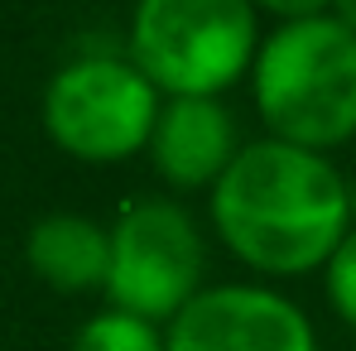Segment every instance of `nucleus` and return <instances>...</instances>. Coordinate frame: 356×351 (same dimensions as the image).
Segmentation results:
<instances>
[{
  "instance_id": "f257e3e1",
  "label": "nucleus",
  "mask_w": 356,
  "mask_h": 351,
  "mask_svg": "<svg viewBox=\"0 0 356 351\" xmlns=\"http://www.w3.org/2000/svg\"><path fill=\"white\" fill-rule=\"evenodd\" d=\"M352 193L323 154L284 140L245 145L212 188V227L227 250L265 275H308L347 240Z\"/></svg>"
},
{
  "instance_id": "f03ea898",
  "label": "nucleus",
  "mask_w": 356,
  "mask_h": 351,
  "mask_svg": "<svg viewBox=\"0 0 356 351\" xmlns=\"http://www.w3.org/2000/svg\"><path fill=\"white\" fill-rule=\"evenodd\" d=\"M255 111L275 140L313 154L356 135V34L332 10H289L260 39Z\"/></svg>"
},
{
  "instance_id": "7ed1b4c3",
  "label": "nucleus",
  "mask_w": 356,
  "mask_h": 351,
  "mask_svg": "<svg viewBox=\"0 0 356 351\" xmlns=\"http://www.w3.org/2000/svg\"><path fill=\"white\" fill-rule=\"evenodd\" d=\"M255 54L260 29L245 0H145L130 19V63L169 101H217Z\"/></svg>"
},
{
  "instance_id": "20e7f679",
  "label": "nucleus",
  "mask_w": 356,
  "mask_h": 351,
  "mask_svg": "<svg viewBox=\"0 0 356 351\" xmlns=\"http://www.w3.org/2000/svg\"><path fill=\"white\" fill-rule=\"evenodd\" d=\"M159 92L130 58L87 54L63 63L44 92V130L82 164H120L149 149L159 125Z\"/></svg>"
},
{
  "instance_id": "39448f33",
  "label": "nucleus",
  "mask_w": 356,
  "mask_h": 351,
  "mask_svg": "<svg viewBox=\"0 0 356 351\" xmlns=\"http://www.w3.org/2000/svg\"><path fill=\"white\" fill-rule=\"evenodd\" d=\"M207 270V250L202 236L193 227V217L164 202V197H145L130 202L111 227V275H106V298L116 313H135L145 323H159L197 298Z\"/></svg>"
},
{
  "instance_id": "423d86ee",
  "label": "nucleus",
  "mask_w": 356,
  "mask_h": 351,
  "mask_svg": "<svg viewBox=\"0 0 356 351\" xmlns=\"http://www.w3.org/2000/svg\"><path fill=\"white\" fill-rule=\"evenodd\" d=\"M164 351H318L313 323L255 284L202 289L164 332Z\"/></svg>"
},
{
  "instance_id": "0eeeda50",
  "label": "nucleus",
  "mask_w": 356,
  "mask_h": 351,
  "mask_svg": "<svg viewBox=\"0 0 356 351\" xmlns=\"http://www.w3.org/2000/svg\"><path fill=\"white\" fill-rule=\"evenodd\" d=\"M149 159L169 188H217L236 164V125L227 106L197 97L169 101L149 135Z\"/></svg>"
},
{
  "instance_id": "6e6552de",
  "label": "nucleus",
  "mask_w": 356,
  "mask_h": 351,
  "mask_svg": "<svg viewBox=\"0 0 356 351\" xmlns=\"http://www.w3.org/2000/svg\"><path fill=\"white\" fill-rule=\"evenodd\" d=\"M29 270L58 293L106 289L111 275V231H102L92 217L77 212H49L29 227L24 240Z\"/></svg>"
},
{
  "instance_id": "1a4fd4ad",
  "label": "nucleus",
  "mask_w": 356,
  "mask_h": 351,
  "mask_svg": "<svg viewBox=\"0 0 356 351\" xmlns=\"http://www.w3.org/2000/svg\"><path fill=\"white\" fill-rule=\"evenodd\" d=\"M67 351H164V337H159L154 323L106 308V313H97V318H87L77 327Z\"/></svg>"
},
{
  "instance_id": "9d476101",
  "label": "nucleus",
  "mask_w": 356,
  "mask_h": 351,
  "mask_svg": "<svg viewBox=\"0 0 356 351\" xmlns=\"http://www.w3.org/2000/svg\"><path fill=\"white\" fill-rule=\"evenodd\" d=\"M327 303L347 327H356V231H347V240L327 260Z\"/></svg>"
},
{
  "instance_id": "9b49d317",
  "label": "nucleus",
  "mask_w": 356,
  "mask_h": 351,
  "mask_svg": "<svg viewBox=\"0 0 356 351\" xmlns=\"http://www.w3.org/2000/svg\"><path fill=\"white\" fill-rule=\"evenodd\" d=\"M332 15H337V19L356 34V0H337V5H332Z\"/></svg>"
}]
</instances>
